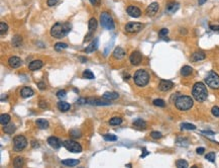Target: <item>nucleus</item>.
I'll return each mask as SVG.
<instances>
[{
    "instance_id": "29",
    "label": "nucleus",
    "mask_w": 219,
    "mask_h": 168,
    "mask_svg": "<svg viewBox=\"0 0 219 168\" xmlns=\"http://www.w3.org/2000/svg\"><path fill=\"white\" fill-rule=\"evenodd\" d=\"M192 72H193V69H192V67L187 66V65L181 69V74H182L183 76H189V75H191Z\"/></svg>"
},
{
    "instance_id": "44",
    "label": "nucleus",
    "mask_w": 219,
    "mask_h": 168,
    "mask_svg": "<svg viewBox=\"0 0 219 168\" xmlns=\"http://www.w3.org/2000/svg\"><path fill=\"white\" fill-rule=\"evenodd\" d=\"M151 137L153 139H161L162 138V133L161 132H156V131H154L151 133Z\"/></svg>"
},
{
    "instance_id": "33",
    "label": "nucleus",
    "mask_w": 219,
    "mask_h": 168,
    "mask_svg": "<svg viewBox=\"0 0 219 168\" xmlns=\"http://www.w3.org/2000/svg\"><path fill=\"white\" fill-rule=\"evenodd\" d=\"M21 43H22V38L20 37V35H15V37L12 39V44L14 47L21 46Z\"/></svg>"
},
{
    "instance_id": "54",
    "label": "nucleus",
    "mask_w": 219,
    "mask_h": 168,
    "mask_svg": "<svg viewBox=\"0 0 219 168\" xmlns=\"http://www.w3.org/2000/svg\"><path fill=\"white\" fill-rule=\"evenodd\" d=\"M92 32H90V33H88V35H86V37H85V39H84V42H88V41H90V40H91V37H92Z\"/></svg>"
},
{
    "instance_id": "40",
    "label": "nucleus",
    "mask_w": 219,
    "mask_h": 168,
    "mask_svg": "<svg viewBox=\"0 0 219 168\" xmlns=\"http://www.w3.org/2000/svg\"><path fill=\"white\" fill-rule=\"evenodd\" d=\"M154 105H156V106H158V107H165L166 106V102L164 101L163 99H160V98H158V99H155L153 101Z\"/></svg>"
},
{
    "instance_id": "7",
    "label": "nucleus",
    "mask_w": 219,
    "mask_h": 168,
    "mask_svg": "<svg viewBox=\"0 0 219 168\" xmlns=\"http://www.w3.org/2000/svg\"><path fill=\"white\" fill-rule=\"evenodd\" d=\"M27 146V140L24 136H16L13 139V150L16 152H20Z\"/></svg>"
},
{
    "instance_id": "30",
    "label": "nucleus",
    "mask_w": 219,
    "mask_h": 168,
    "mask_svg": "<svg viewBox=\"0 0 219 168\" xmlns=\"http://www.w3.org/2000/svg\"><path fill=\"white\" fill-rule=\"evenodd\" d=\"M15 126L13 124H11V125H5L4 126V128H3V131H4V133H6V134H13L15 132Z\"/></svg>"
},
{
    "instance_id": "22",
    "label": "nucleus",
    "mask_w": 219,
    "mask_h": 168,
    "mask_svg": "<svg viewBox=\"0 0 219 168\" xmlns=\"http://www.w3.org/2000/svg\"><path fill=\"white\" fill-rule=\"evenodd\" d=\"M98 48V39H95L94 41L85 49V53H93Z\"/></svg>"
},
{
    "instance_id": "13",
    "label": "nucleus",
    "mask_w": 219,
    "mask_h": 168,
    "mask_svg": "<svg viewBox=\"0 0 219 168\" xmlns=\"http://www.w3.org/2000/svg\"><path fill=\"white\" fill-rule=\"evenodd\" d=\"M158 8H160V6H158V2H153V3H151L149 6H147L146 14L149 15V16H154V15L158 12Z\"/></svg>"
},
{
    "instance_id": "28",
    "label": "nucleus",
    "mask_w": 219,
    "mask_h": 168,
    "mask_svg": "<svg viewBox=\"0 0 219 168\" xmlns=\"http://www.w3.org/2000/svg\"><path fill=\"white\" fill-rule=\"evenodd\" d=\"M98 26V22L97 21H96V18H94V17H92V18L88 22V28H89V30L90 32H93V30H95L96 28H97Z\"/></svg>"
},
{
    "instance_id": "15",
    "label": "nucleus",
    "mask_w": 219,
    "mask_h": 168,
    "mask_svg": "<svg viewBox=\"0 0 219 168\" xmlns=\"http://www.w3.org/2000/svg\"><path fill=\"white\" fill-rule=\"evenodd\" d=\"M173 86L174 83L172 81H170V80H161L160 85H158L160 90L162 91H169L170 89L173 88Z\"/></svg>"
},
{
    "instance_id": "6",
    "label": "nucleus",
    "mask_w": 219,
    "mask_h": 168,
    "mask_svg": "<svg viewBox=\"0 0 219 168\" xmlns=\"http://www.w3.org/2000/svg\"><path fill=\"white\" fill-rule=\"evenodd\" d=\"M205 82L212 89H219V75L214 71H210L205 78Z\"/></svg>"
},
{
    "instance_id": "48",
    "label": "nucleus",
    "mask_w": 219,
    "mask_h": 168,
    "mask_svg": "<svg viewBox=\"0 0 219 168\" xmlns=\"http://www.w3.org/2000/svg\"><path fill=\"white\" fill-rule=\"evenodd\" d=\"M39 106L41 107V108H44L46 109V107H48V103H46V101H44V100H41L39 103Z\"/></svg>"
},
{
    "instance_id": "47",
    "label": "nucleus",
    "mask_w": 219,
    "mask_h": 168,
    "mask_svg": "<svg viewBox=\"0 0 219 168\" xmlns=\"http://www.w3.org/2000/svg\"><path fill=\"white\" fill-rule=\"evenodd\" d=\"M211 113L214 116H219V107L218 106H213L211 109Z\"/></svg>"
},
{
    "instance_id": "39",
    "label": "nucleus",
    "mask_w": 219,
    "mask_h": 168,
    "mask_svg": "<svg viewBox=\"0 0 219 168\" xmlns=\"http://www.w3.org/2000/svg\"><path fill=\"white\" fill-rule=\"evenodd\" d=\"M8 30V26L5 23V22L1 21L0 22V33L1 35H4V33H6Z\"/></svg>"
},
{
    "instance_id": "60",
    "label": "nucleus",
    "mask_w": 219,
    "mask_h": 168,
    "mask_svg": "<svg viewBox=\"0 0 219 168\" xmlns=\"http://www.w3.org/2000/svg\"><path fill=\"white\" fill-rule=\"evenodd\" d=\"M79 59H80V60H81V61H82V63H85V62L87 61V59H86V58H84V57H80Z\"/></svg>"
},
{
    "instance_id": "26",
    "label": "nucleus",
    "mask_w": 219,
    "mask_h": 168,
    "mask_svg": "<svg viewBox=\"0 0 219 168\" xmlns=\"http://www.w3.org/2000/svg\"><path fill=\"white\" fill-rule=\"evenodd\" d=\"M102 97L106 100H115L119 97V94H118L117 92H108V91H107V92L104 93Z\"/></svg>"
},
{
    "instance_id": "18",
    "label": "nucleus",
    "mask_w": 219,
    "mask_h": 168,
    "mask_svg": "<svg viewBox=\"0 0 219 168\" xmlns=\"http://www.w3.org/2000/svg\"><path fill=\"white\" fill-rule=\"evenodd\" d=\"M178 9H179V3H177V2H174V1L169 2V3H168V5H167V7H166L167 12H169V13H175Z\"/></svg>"
},
{
    "instance_id": "57",
    "label": "nucleus",
    "mask_w": 219,
    "mask_h": 168,
    "mask_svg": "<svg viewBox=\"0 0 219 168\" xmlns=\"http://www.w3.org/2000/svg\"><path fill=\"white\" fill-rule=\"evenodd\" d=\"M31 146H32L33 148H37L39 145V143H37V141H32V143H31Z\"/></svg>"
},
{
    "instance_id": "21",
    "label": "nucleus",
    "mask_w": 219,
    "mask_h": 168,
    "mask_svg": "<svg viewBox=\"0 0 219 168\" xmlns=\"http://www.w3.org/2000/svg\"><path fill=\"white\" fill-rule=\"evenodd\" d=\"M133 127H135L138 130H146V123L142 118H136L133 122Z\"/></svg>"
},
{
    "instance_id": "36",
    "label": "nucleus",
    "mask_w": 219,
    "mask_h": 168,
    "mask_svg": "<svg viewBox=\"0 0 219 168\" xmlns=\"http://www.w3.org/2000/svg\"><path fill=\"white\" fill-rule=\"evenodd\" d=\"M67 48H68V45H67L66 43H57V44L55 45L56 51H61V50H64V49H67Z\"/></svg>"
},
{
    "instance_id": "37",
    "label": "nucleus",
    "mask_w": 219,
    "mask_h": 168,
    "mask_svg": "<svg viewBox=\"0 0 219 168\" xmlns=\"http://www.w3.org/2000/svg\"><path fill=\"white\" fill-rule=\"evenodd\" d=\"M83 78H86V79H94L95 76L92 73L91 70H85L83 72Z\"/></svg>"
},
{
    "instance_id": "16",
    "label": "nucleus",
    "mask_w": 219,
    "mask_h": 168,
    "mask_svg": "<svg viewBox=\"0 0 219 168\" xmlns=\"http://www.w3.org/2000/svg\"><path fill=\"white\" fill-rule=\"evenodd\" d=\"M87 103L92 104V105H109L111 102H109V100L103 101V100L98 99V98H88V99H87Z\"/></svg>"
},
{
    "instance_id": "1",
    "label": "nucleus",
    "mask_w": 219,
    "mask_h": 168,
    "mask_svg": "<svg viewBox=\"0 0 219 168\" xmlns=\"http://www.w3.org/2000/svg\"><path fill=\"white\" fill-rule=\"evenodd\" d=\"M71 28L72 26L69 22H57L51 28V35L56 39H62L71 32Z\"/></svg>"
},
{
    "instance_id": "50",
    "label": "nucleus",
    "mask_w": 219,
    "mask_h": 168,
    "mask_svg": "<svg viewBox=\"0 0 219 168\" xmlns=\"http://www.w3.org/2000/svg\"><path fill=\"white\" fill-rule=\"evenodd\" d=\"M59 2V0H48V5L49 6H54V5H56V4Z\"/></svg>"
},
{
    "instance_id": "9",
    "label": "nucleus",
    "mask_w": 219,
    "mask_h": 168,
    "mask_svg": "<svg viewBox=\"0 0 219 168\" xmlns=\"http://www.w3.org/2000/svg\"><path fill=\"white\" fill-rule=\"evenodd\" d=\"M144 28V24L139 23V22H128L125 26V30L129 33H139Z\"/></svg>"
},
{
    "instance_id": "52",
    "label": "nucleus",
    "mask_w": 219,
    "mask_h": 168,
    "mask_svg": "<svg viewBox=\"0 0 219 168\" xmlns=\"http://www.w3.org/2000/svg\"><path fill=\"white\" fill-rule=\"evenodd\" d=\"M196 152H197V154H199V155H202V154L205 152V148H203V147H201V148H197V150H196Z\"/></svg>"
},
{
    "instance_id": "14",
    "label": "nucleus",
    "mask_w": 219,
    "mask_h": 168,
    "mask_svg": "<svg viewBox=\"0 0 219 168\" xmlns=\"http://www.w3.org/2000/svg\"><path fill=\"white\" fill-rule=\"evenodd\" d=\"M48 143L51 147L54 148V149H59V148H61L63 144L61 142V140H60L59 138H57V137H50V138L48 139Z\"/></svg>"
},
{
    "instance_id": "42",
    "label": "nucleus",
    "mask_w": 219,
    "mask_h": 168,
    "mask_svg": "<svg viewBox=\"0 0 219 168\" xmlns=\"http://www.w3.org/2000/svg\"><path fill=\"white\" fill-rule=\"evenodd\" d=\"M205 158H206L208 161H210V162L214 163V162H215V153H213V152H210V153H208L206 156H205Z\"/></svg>"
},
{
    "instance_id": "41",
    "label": "nucleus",
    "mask_w": 219,
    "mask_h": 168,
    "mask_svg": "<svg viewBox=\"0 0 219 168\" xmlns=\"http://www.w3.org/2000/svg\"><path fill=\"white\" fill-rule=\"evenodd\" d=\"M104 140L105 141H116L117 140V137H116L115 135H112V134H105V135L103 136Z\"/></svg>"
},
{
    "instance_id": "53",
    "label": "nucleus",
    "mask_w": 219,
    "mask_h": 168,
    "mask_svg": "<svg viewBox=\"0 0 219 168\" xmlns=\"http://www.w3.org/2000/svg\"><path fill=\"white\" fill-rule=\"evenodd\" d=\"M77 103H78V104H84V103H87V99H86V98H79V99L77 100Z\"/></svg>"
},
{
    "instance_id": "38",
    "label": "nucleus",
    "mask_w": 219,
    "mask_h": 168,
    "mask_svg": "<svg viewBox=\"0 0 219 168\" xmlns=\"http://www.w3.org/2000/svg\"><path fill=\"white\" fill-rule=\"evenodd\" d=\"M13 165L15 167H21L23 165V158L22 157H16L13 161Z\"/></svg>"
},
{
    "instance_id": "23",
    "label": "nucleus",
    "mask_w": 219,
    "mask_h": 168,
    "mask_svg": "<svg viewBox=\"0 0 219 168\" xmlns=\"http://www.w3.org/2000/svg\"><path fill=\"white\" fill-rule=\"evenodd\" d=\"M79 163H80V160H78V159H65V160L62 161L63 165H66V166H70V167L76 166V165H78Z\"/></svg>"
},
{
    "instance_id": "5",
    "label": "nucleus",
    "mask_w": 219,
    "mask_h": 168,
    "mask_svg": "<svg viewBox=\"0 0 219 168\" xmlns=\"http://www.w3.org/2000/svg\"><path fill=\"white\" fill-rule=\"evenodd\" d=\"M100 23H101V26H103L104 28L109 30H114V28H115V24H114V21H113L112 16H111L108 12H106V11H104V12H102L101 14H100Z\"/></svg>"
},
{
    "instance_id": "12",
    "label": "nucleus",
    "mask_w": 219,
    "mask_h": 168,
    "mask_svg": "<svg viewBox=\"0 0 219 168\" xmlns=\"http://www.w3.org/2000/svg\"><path fill=\"white\" fill-rule=\"evenodd\" d=\"M127 13H128L129 16L131 17H139L140 15H142V11L138 7H136V6H133V5H130L127 7Z\"/></svg>"
},
{
    "instance_id": "24",
    "label": "nucleus",
    "mask_w": 219,
    "mask_h": 168,
    "mask_svg": "<svg viewBox=\"0 0 219 168\" xmlns=\"http://www.w3.org/2000/svg\"><path fill=\"white\" fill-rule=\"evenodd\" d=\"M35 125H37V126L39 127V129H42V130L48 129L49 126H50L49 122L46 120H44V118H39V120H37V122H35Z\"/></svg>"
},
{
    "instance_id": "49",
    "label": "nucleus",
    "mask_w": 219,
    "mask_h": 168,
    "mask_svg": "<svg viewBox=\"0 0 219 168\" xmlns=\"http://www.w3.org/2000/svg\"><path fill=\"white\" fill-rule=\"evenodd\" d=\"M37 87H39L41 90H44V89L46 88V85L44 82L42 81V82H39V83H37Z\"/></svg>"
},
{
    "instance_id": "11",
    "label": "nucleus",
    "mask_w": 219,
    "mask_h": 168,
    "mask_svg": "<svg viewBox=\"0 0 219 168\" xmlns=\"http://www.w3.org/2000/svg\"><path fill=\"white\" fill-rule=\"evenodd\" d=\"M21 64H22L21 59L19 57H16V56H13V57H10L9 59H8V65L13 69L20 67Z\"/></svg>"
},
{
    "instance_id": "17",
    "label": "nucleus",
    "mask_w": 219,
    "mask_h": 168,
    "mask_svg": "<svg viewBox=\"0 0 219 168\" xmlns=\"http://www.w3.org/2000/svg\"><path fill=\"white\" fill-rule=\"evenodd\" d=\"M42 60H33L32 62H30V65H28V68H30V70L31 71H35V70H39V69H41L42 67Z\"/></svg>"
},
{
    "instance_id": "51",
    "label": "nucleus",
    "mask_w": 219,
    "mask_h": 168,
    "mask_svg": "<svg viewBox=\"0 0 219 168\" xmlns=\"http://www.w3.org/2000/svg\"><path fill=\"white\" fill-rule=\"evenodd\" d=\"M89 1L91 2V4L94 6H99L100 5V2H101V0H89Z\"/></svg>"
},
{
    "instance_id": "34",
    "label": "nucleus",
    "mask_w": 219,
    "mask_h": 168,
    "mask_svg": "<svg viewBox=\"0 0 219 168\" xmlns=\"http://www.w3.org/2000/svg\"><path fill=\"white\" fill-rule=\"evenodd\" d=\"M176 165H177L178 168H187L188 166H189L188 162L186 160H184V159H180V160H178L177 162H176Z\"/></svg>"
},
{
    "instance_id": "3",
    "label": "nucleus",
    "mask_w": 219,
    "mask_h": 168,
    "mask_svg": "<svg viewBox=\"0 0 219 168\" xmlns=\"http://www.w3.org/2000/svg\"><path fill=\"white\" fill-rule=\"evenodd\" d=\"M175 106L179 111H188L193 106V99L190 96L180 95L175 100Z\"/></svg>"
},
{
    "instance_id": "35",
    "label": "nucleus",
    "mask_w": 219,
    "mask_h": 168,
    "mask_svg": "<svg viewBox=\"0 0 219 168\" xmlns=\"http://www.w3.org/2000/svg\"><path fill=\"white\" fill-rule=\"evenodd\" d=\"M181 130H196V126L189 123H183L181 124Z\"/></svg>"
},
{
    "instance_id": "58",
    "label": "nucleus",
    "mask_w": 219,
    "mask_h": 168,
    "mask_svg": "<svg viewBox=\"0 0 219 168\" xmlns=\"http://www.w3.org/2000/svg\"><path fill=\"white\" fill-rule=\"evenodd\" d=\"M206 1H207V0H198V4H199V5H203V4H204Z\"/></svg>"
},
{
    "instance_id": "32",
    "label": "nucleus",
    "mask_w": 219,
    "mask_h": 168,
    "mask_svg": "<svg viewBox=\"0 0 219 168\" xmlns=\"http://www.w3.org/2000/svg\"><path fill=\"white\" fill-rule=\"evenodd\" d=\"M121 123L122 118H118V116H114V118H110V121H109V125H111V126H119V125H121Z\"/></svg>"
},
{
    "instance_id": "56",
    "label": "nucleus",
    "mask_w": 219,
    "mask_h": 168,
    "mask_svg": "<svg viewBox=\"0 0 219 168\" xmlns=\"http://www.w3.org/2000/svg\"><path fill=\"white\" fill-rule=\"evenodd\" d=\"M142 151H144V153H142V155H140V157H142V158H144V157H146V155H149V152H147L146 151V148H144V149H142Z\"/></svg>"
},
{
    "instance_id": "10",
    "label": "nucleus",
    "mask_w": 219,
    "mask_h": 168,
    "mask_svg": "<svg viewBox=\"0 0 219 168\" xmlns=\"http://www.w3.org/2000/svg\"><path fill=\"white\" fill-rule=\"evenodd\" d=\"M129 60H130L131 64L134 65V66H137V65H139L140 62H142V54H140L139 52L135 51V52H133V53L130 55V57H129Z\"/></svg>"
},
{
    "instance_id": "46",
    "label": "nucleus",
    "mask_w": 219,
    "mask_h": 168,
    "mask_svg": "<svg viewBox=\"0 0 219 168\" xmlns=\"http://www.w3.org/2000/svg\"><path fill=\"white\" fill-rule=\"evenodd\" d=\"M66 95H67V92L65 90H60V91H58V92H57V96L60 98V99L65 98V97H66Z\"/></svg>"
},
{
    "instance_id": "59",
    "label": "nucleus",
    "mask_w": 219,
    "mask_h": 168,
    "mask_svg": "<svg viewBox=\"0 0 219 168\" xmlns=\"http://www.w3.org/2000/svg\"><path fill=\"white\" fill-rule=\"evenodd\" d=\"M202 134H206V135H214L213 132H202Z\"/></svg>"
},
{
    "instance_id": "2",
    "label": "nucleus",
    "mask_w": 219,
    "mask_h": 168,
    "mask_svg": "<svg viewBox=\"0 0 219 168\" xmlns=\"http://www.w3.org/2000/svg\"><path fill=\"white\" fill-rule=\"evenodd\" d=\"M192 94H193V97L195 98V100H197L199 102H203L207 99L208 91H207L206 86L202 82H197V83L194 84L193 89H192Z\"/></svg>"
},
{
    "instance_id": "27",
    "label": "nucleus",
    "mask_w": 219,
    "mask_h": 168,
    "mask_svg": "<svg viewBox=\"0 0 219 168\" xmlns=\"http://www.w3.org/2000/svg\"><path fill=\"white\" fill-rule=\"evenodd\" d=\"M57 106H58V108L60 109L61 111H63V113H66V111H68L69 109L71 108V105L68 103V102H66V101H60V102H58V104H57Z\"/></svg>"
},
{
    "instance_id": "55",
    "label": "nucleus",
    "mask_w": 219,
    "mask_h": 168,
    "mask_svg": "<svg viewBox=\"0 0 219 168\" xmlns=\"http://www.w3.org/2000/svg\"><path fill=\"white\" fill-rule=\"evenodd\" d=\"M210 30L213 32H219V26H210Z\"/></svg>"
},
{
    "instance_id": "19",
    "label": "nucleus",
    "mask_w": 219,
    "mask_h": 168,
    "mask_svg": "<svg viewBox=\"0 0 219 168\" xmlns=\"http://www.w3.org/2000/svg\"><path fill=\"white\" fill-rule=\"evenodd\" d=\"M124 56H125V51L122 48H120V47H117V48L113 51V57H114L115 59L120 60V59H122V58H124Z\"/></svg>"
},
{
    "instance_id": "8",
    "label": "nucleus",
    "mask_w": 219,
    "mask_h": 168,
    "mask_svg": "<svg viewBox=\"0 0 219 168\" xmlns=\"http://www.w3.org/2000/svg\"><path fill=\"white\" fill-rule=\"evenodd\" d=\"M63 146L66 148L68 151L72 152V153H80V152H82V146L76 141L66 140L63 143Z\"/></svg>"
},
{
    "instance_id": "45",
    "label": "nucleus",
    "mask_w": 219,
    "mask_h": 168,
    "mask_svg": "<svg viewBox=\"0 0 219 168\" xmlns=\"http://www.w3.org/2000/svg\"><path fill=\"white\" fill-rule=\"evenodd\" d=\"M168 33H169V30L168 28H162L160 30V33H158V35H160V38H164L166 37Z\"/></svg>"
},
{
    "instance_id": "4",
    "label": "nucleus",
    "mask_w": 219,
    "mask_h": 168,
    "mask_svg": "<svg viewBox=\"0 0 219 168\" xmlns=\"http://www.w3.org/2000/svg\"><path fill=\"white\" fill-rule=\"evenodd\" d=\"M133 80H134V83L139 87H144L147 85L149 81V74L146 72L144 69H139L134 73L133 76Z\"/></svg>"
},
{
    "instance_id": "25",
    "label": "nucleus",
    "mask_w": 219,
    "mask_h": 168,
    "mask_svg": "<svg viewBox=\"0 0 219 168\" xmlns=\"http://www.w3.org/2000/svg\"><path fill=\"white\" fill-rule=\"evenodd\" d=\"M205 58H206V56H205V54L203 52H196L192 55L191 60L193 62H199V61H201V60H204Z\"/></svg>"
},
{
    "instance_id": "43",
    "label": "nucleus",
    "mask_w": 219,
    "mask_h": 168,
    "mask_svg": "<svg viewBox=\"0 0 219 168\" xmlns=\"http://www.w3.org/2000/svg\"><path fill=\"white\" fill-rule=\"evenodd\" d=\"M70 135L73 137V138H80L81 137V133H80V131H78V130H72V131H70Z\"/></svg>"
},
{
    "instance_id": "31",
    "label": "nucleus",
    "mask_w": 219,
    "mask_h": 168,
    "mask_svg": "<svg viewBox=\"0 0 219 168\" xmlns=\"http://www.w3.org/2000/svg\"><path fill=\"white\" fill-rule=\"evenodd\" d=\"M9 122H10V116L9 115H7V113H3V115L0 116V123H1V125L5 126V125H7Z\"/></svg>"
},
{
    "instance_id": "20",
    "label": "nucleus",
    "mask_w": 219,
    "mask_h": 168,
    "mask_svg": "<svg viewBox=\"0 0 219 168\" xmlns=\"http://www.w3.org/2000/svg\"><path fill=\"white\" fill-rule=\"evenodd\" d=\"M35 94V92H33V90L30 87H23V88L20 90V95L21 97L23 98H27V97H30V96H32Z\"/></svg>"
}]
</instances>
